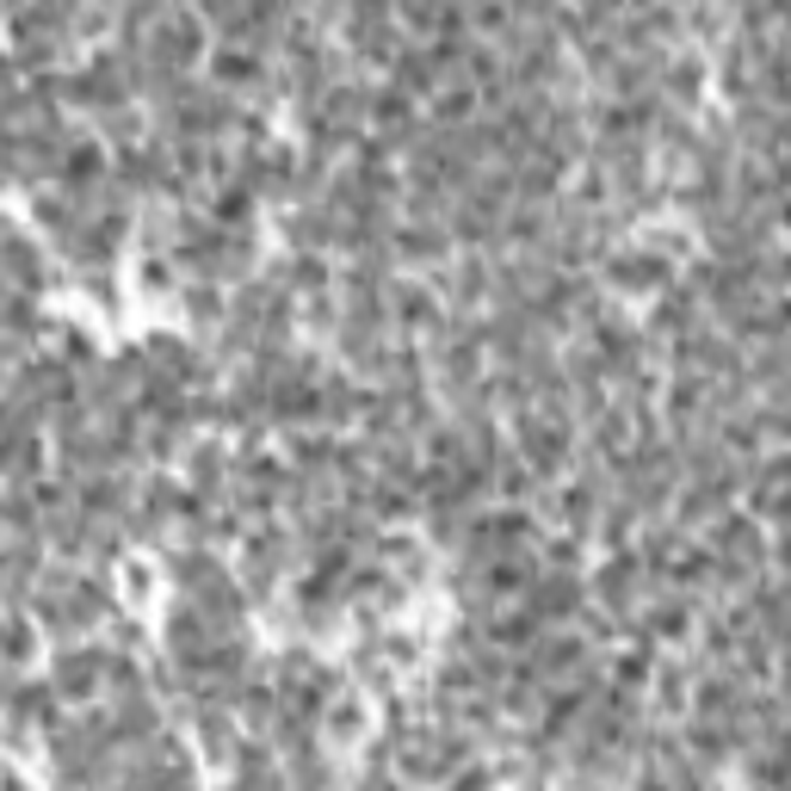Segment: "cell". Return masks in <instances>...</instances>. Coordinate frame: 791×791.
I'll return each mask as SVG.
<instances>
[{"mask_svg": "<svg viewBox=\"0 0 791 791\" xmlns=\"http://www.w3.org/2000/svg\"><path fill=\"white\" fill-rule=\"evenodd\" d=\"M99 674H106V655L99 650H63L56 655V693L63 698H87L99 686Z\"/></svg>", "mask_w": 791, "mask_h": 791, "instance_id": "1", "label": "cell"}]
</instances>
